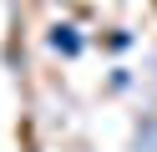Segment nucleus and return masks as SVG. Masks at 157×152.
<instances>
[{
  "label": "nucleus",
  "mask_w": 157,
  "mask_h": 152,
  "mask_svg": "<svg viewBox=\"0 0 157 152\" xmlns=\"http://www.w3.org/2000/svg\"><path fill=\"white\" fill-rule=\"evenodd\" d=\"M46 41H51V51H61V56H81V30H76L71 20H56Z\"/></svg>",
  "instance_id": "f257e3e1"
}]
</instances>
